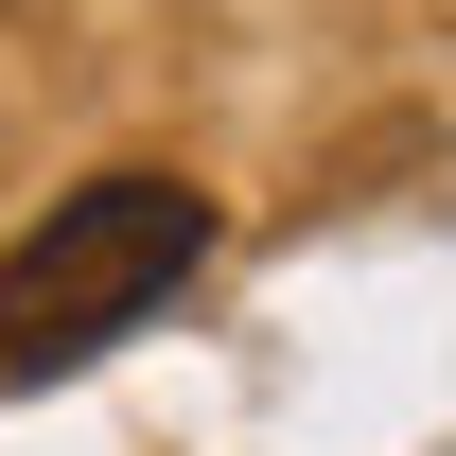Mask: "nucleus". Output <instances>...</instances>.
Segmentation results:
<instances>
[{
    "instance_id": "obj_1",
    "label": "nucleus",
    "mask_w": 456,
    "mask_h": 456,
    "mask_svg": "<svg viewBox=\"0 0 456 456\" xmlns=\"http://www.w3.org/2000/svg\"><path fill=\"white\" fill-rule=\"evenodd\" d=\"M193 264H211V193L193 175H88V193H53L18 228V264H0V369H88Z\"/></svg>"
}]
</instances>
